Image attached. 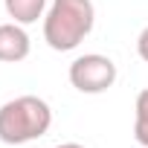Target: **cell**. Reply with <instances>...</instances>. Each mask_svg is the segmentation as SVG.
<instances>
[{"instance_id":"cell-1","label":"cell","mask_w":148,"mask_h":148,"mask_svg":"<svg viewBox=\"0 0 148 148\" xmlns=\"http://www.w3.org/2000/svg\"><path fill=\"white\" fill-rule=\"evenodd\" d=\"M96 23V9L90 0H52L44 18V41L55 52L76 49Z\"/></svg>"},{"instance_id":"cell-2","label":"cell","mask_w":148,"mask_h":148,"mask_svg":"<svg viewBox=\"0 0 148 148\" xmlns=\"http://www.w3.org/2000/svg\"><path fill=\"white\" fill-rule=\"evenodd\" d=\"M52 125V110L38 96H18L0 108V142L23 145L41 139Z\"/></svg>"},{"instance_id":"cell-3","label":"cell","mask_w":148,"mask_h":148,"mask_svg":"<svg viewBox=\"0 0 148 148\" xmlns=\"http://www.w3.org/2000/svg\"><path fill=\"white\" fill-rule=\"evenodd\" d=\"M116 82V64L108 55L90 52V55H79L70 64V84L79 93H105L110 90Z\"/></svg>"},{"instance_id":"cell-4","label":"cell","mask_w":148,"mask_h":148,"mask_svg":"<svg viewBox=\"0 0 148 148\" xmlns=\"http://www.w3.org/2000/svg\"><path fill=\"white\" fill-rule=\"evenodd\" d=\"M29 55V35L21 23H0V61L18 64Z\"/></svg>"},{"instance_id":"cell-5","label":"cell","mask_w":148,"mask_h":148,"mask_svg":"<svg viewBox=\"0 0 148 148\" xmlns=\"http://www.w3.org/2000/svg\"><path fill=\"white\" fill-rule=\"evenodd\" d=\"M47 9V0H6V12L9 18H15V23L26 26V23H35Z\"/></svg>"},{"instance_id":"cell-6","label":"cell","mask_w":148,"mask_h":148,"mask_svg":"<svg viewBox=\"0 0 148 148\" xmlns=\"http://www.w3.org/2000/svg\"><path fill=\"white\" fill-rule=\"evenodd\" d=\"M134 136L142 148H148V87L136 96V122H134Z\"/></svg>"},{"instance_id":"cell-7","label":"cell","mask_w":148,"mask_h":148,"mask_svg":"<svg viewBox=\"0 0 148 148\" xmlns=\"http://www.w3.org/2000/svg\"><path fill=\"white\" fill-rule=\"evenodd\" d=\"M136 52H139V58L142 61H148V26L139 32V38H136Z\"/></svg>"},{"instance_id":"cell-8","label":"cell","mask_w":148,"mask_h":148,"mask_svg":"<svg viewBox=\"0 0 148 148\" xmlns=\"http://www.w3.org/2000/svg\"><path fill=\"white\" fill-rule=\"evenodd\" d=\"M55 148H84V145H79V142H61V145H55Z\"/></svg>"}]
</instances>
